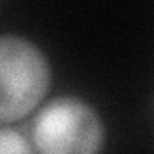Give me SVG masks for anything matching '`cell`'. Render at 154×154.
Segmentation results:
<instances>
[{
	"instance_id": "obj_1",
	"label": "cell",
	"mask_w": 154,
	"mask_h": 154,
	"mask_svg": "<svg viewBox=\"0 0 154 154\" xmlns=\"http://www.w3.org/2000/svg\"><path fill=\"white\" fill-rule=\"evenodd\" d=\"M52 69L46 54L19 35L0 38V122L16 123L31 116L50 91Z\"/></svg>"
},
{
	"instance_id": "obj_2",
	"label": "cell",
	"mask_w": 154,
	"mask_h": 154,
	"mask_svg": "<svg viewBox=\"0 0 154 154\" xmlns=\"http://www.w3.org/2000/svg\"><path fill=\"white\" fill-rule=\"evenodd\" d=\"M37 154H100L104 123L87 100L62 94L37 112L31 127Z\"/></svg>"
},
{
	"instance_id": "obj_3",
	"label": "cell",
	"mask_w": 154,
	"mask_h": 154,
	"mask_svg": "<svg viewBox=\"0 0 154 154\" xmlns=\"http://www.w3.org/2000/svg\"><path fill=\"white\" fill-rule=\"evenodd\" d=\"M0 154H37L33 141L23 135L21 131L2 125L0 129Z\"/></svg>"
}]
</instances>
